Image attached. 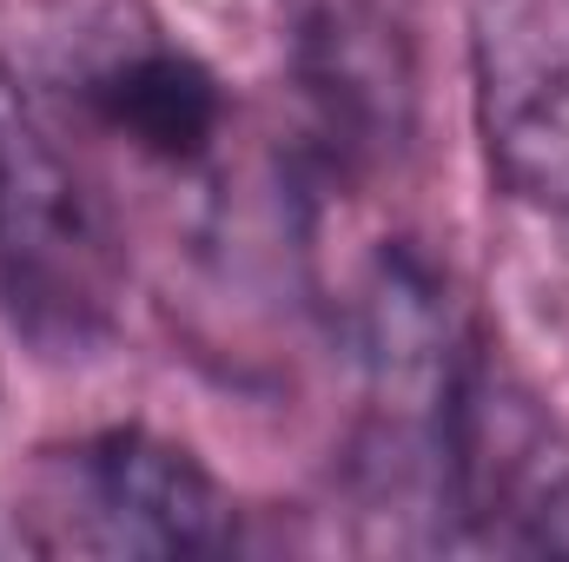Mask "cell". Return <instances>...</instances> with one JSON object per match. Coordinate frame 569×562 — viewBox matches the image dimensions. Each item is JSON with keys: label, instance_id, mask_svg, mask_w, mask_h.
Returning a JSON list of instances; mask_svg holds the SVG:
<instances>
[{"label": "cell", "instance_id": "6da1fadb", "mask_svg": "<svg viewBox=\"0 0 569 562\" xmlns=\"http://www.w3.org/2000/svg\"><path fill=\"white\" fill-rule=\"evenodd\" d=\"M120 284L127 252L100 192L0 67V311L27 344L67 358L113 331Z\"/></svg>", "mask_w": 569, "mask_h": 562}, {"label": "cell", "instance_id": "7a4b0ae2", "mask_svg": "<svg viewBox=\"0 0 569 562\" xmlns=\"http://www.w3.org/2000/svg\"><path fill=\"white\" fill-rule=\"evenodd\" d=\"M73 543L127 550V556H212L232 543V496L212 470L152 436V430H107L73 456Z\"/></svg>", "mask_w": 569, "mask_h": 562}, {"label": "cell", "instance_id": "3957f363", "mask_svg": "<svg viewBox=\"0 0 569 562\" xmlns=\"http://www.w3.org/2000/svg\"><path fill=\"white\" fill-rule=\"evenodd\" d=\"M305 80L311 107L325 120V140L338 165H358L365 152H391L411 127V67L385 20L365 7H325L305 27Z\"/></svg>", "mask_w": 569, "mask_h": 562}, {"label": "cell", "instance_id": "277c9868", "mask_svg": "<svg viewBox=\"0 0 569 562\" xmlns=\"http://www.w3.org/2000/svg\"><path fill=\"white\" fill-rule=\"evenodd\" d=\"M93 107L113 133L166 159V165H192L206 159L226 120V93L212 80V67H199L179 47H140L127 60H113L93 80Z\"/></svg>", "mask_w": 569, "mask_h": 562}]
</instances>
